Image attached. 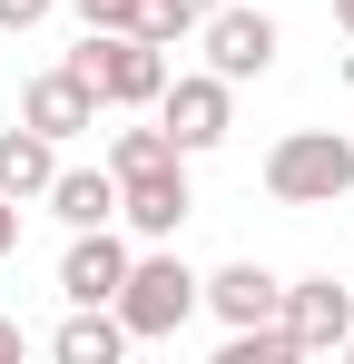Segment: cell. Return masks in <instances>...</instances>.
I'll list each match as a JSON object with an SVG mask.
<instances>
[{"label": "cell", "instance_id": "8", "mask_svg": "<svg viewBox=\"0 0 354 364\" xmlns=\"http://www.w3.org/2000/svg\"><path fill=\"white\" fill-rule=\"evenodd\" d=\"M99 109H109V99H99V89H89L69 60H59V69H40V79L20 89V119L40 128V138H79V128H99Z\"/></svg>", "mask_w": 354, "mask_h": 364}, {"label": "cell", "instance_id": "12", "mask_svg": "<svg viewBox=\"0 0 354 364\" xmlns=\"http://www.w3.org/2000/svg\"><path fill=\"white\" fill-rule=\"evenodd\" d=\"M59 178V138H40V128H0V197H50Z\"/></svg>", "mask_w": 354, "mask_h": 364}, {"label": "cell", "instance_id": "20", "mask_svg": "<svg viewBox=\"0 0 354 364\" xmlns=\"http://www.w3.org/2000/svg\"><path fill=\"white\" fill-rule=\"evenodd\" d=\"M335 30H345V40H354V0H335Z\"/></svg>", "mask_w": 354, "mask_h": 364}, {"label": "cell", "instance_id": "19", "mask_svg": "<svg viewBox=\"0 0 354 364\" xmlns=\"http://www.w3.org/2000/svg\"><path fill=\"white\" fill-rule=\"evenodd\" d=\"M20 345H30V335H20V315H0V364L20 355Z\"/></svg>", "mask_w": 354, "mask_h": 364}, {"label": "cell", "instance_id": "10", "mask_svg": "<svg viewBox=\"0 0 354 364\" xmlns=\"http://www.w3.org/2000/svg\"><path fill=\"white\" fill-rule=\"evenodd\" d=\"M207 315H217V325H276V315H286V276H266V266H256V256H236V266H217V276H207Z\"/></svg>", "mask_w": 354, "mask_h": 364}, {"label": "cell", "instance_id": "15", "mask_svg": "<svg viewBox=\"0 0 354 364\" xmlns=\"http://www.w3.org/2000/svg\"><path fill=\"white\" fill-rule=\"evenodd\" d=\"M286 355H295V335H286V315H276V325H236L217 364H286Z\"/></svg>", "mask_w": 354, "mask_h": 364}, {"label": "cell", "instance_id": "22", "mask_svg": "<svg viewBox=\"0 0 354 364\" xmlns=\"http://www.w3.org/2000/svg\"><path fill=\"white\" fill-rule=\"evenodd\" d=\"M345 286H354V276H345Z\"/></svg>", "mask_w": 354, "mask_h": 364}, {"label": "cell", "instance_id": "21", "mask_svg": "<svg viewBox=\"0 0 354 364\" xmlns=\"http://www.w3.org/2000/svg\"><path fill=\"white\" fill-rule=\"evenodd\" d=\"M345 355H354V335H345Z\"/></svg>", "mask_w": 354, "mask_h": 364}, {"label": "cell", "instance_id": "16", "mask_svg": "<svg viewBox=\"0 0 354 364\" xmlns=\"http://www.w3.org/2000/svg\"><path fill=\"white\" fill-rule=\"evenodd\" d=\"M89 30H138V0H69Z\"/></svg>", "mask_w": 354, "mask_h": 364}, {"label": "cell", "instance_id": "7", "mask_svg": "<svg viewBox=\"0 0 354 364\" xmlns=\"http://www.w3.org/2000/svg\"><path fill=\"white\" fill-rule=\"evenodd\" d=\"M118 286H128V237H109V227H69L59 296H69V305H118Z\"/></svg>", "mask_w": 354, "mask_h": 364}, {"label": "cell", "instance_id": "9", "mask_svg": "<svg viewBox=\"0 0 354 364\" xmlns=\"http://www.w3.org/2000/svg\"><path fill=\"white\" fill-rule=\"evenodd\" d=\"M187 158H168V168H138V178H118V217L138 227V237H177L187 227Z\"/></svg>", "mask_w": 354, "mask_h": 364}, {"label": "cell", "instance_id": "14", "mask_svg": "<svg viewBox=\"0 0 354 364\" xmlns=\"http://www.w3.org/2000/svg\"><path fill=\"white\" fill-rule=\"evenodd\" d=\"M168 158H177V138H168V128H118V138H109V168H118V178L168 168Z\"/></svg>", "mask_w": 354, "mask_h": 364}, {"label": "cell", "instance_id": "2", "mask_svg": "<svg viewBox=\"0 0 354 364\" xmlns=\"http://www.w3.org/2000/svg\"><path fill=\"white\" fill-rule=\"evenodd\" d=\"M345 187H354V138H335V128H295V138L266 148L276 207H345Z\"/></svg>", "mask_w": 354, "mask_h": 364}, {"label": "cell", "instance_id": "3", "mask_svg": "<svg viewBox=\"0 0 354 364\" xmlns=\"http://www.w3.org/2000/svg\"><path fill=\"white\" fill-rule=\"evenodd\" d=\"M69 69H79L109 109H158V89H168V50H158L148 30H89V40L69 50Z\"/></svg>", "mask_w": 354, "mask_h": 364}, {"label": "cell", "instance_id": "18", "mask_svg": "<svg viewBox=\"0 0 354 364\" xmlns=\"http://www.w3.org/2000/svg\"><path fill=\"white\" fill-rule=\"evenodd\" d=\"M20 246V197H0V256Z\"/></svg>", "mask_w": 354, "mask_h": 364}, {"label": "cell", "instance_id": "11", "mask_svg": "<svg viewBox=\"0 0 354 364\" xmlns=\"http://www.w3.org/2000/svg\"><path fill=\"white\" fill-rule=\"evenodd\" d=\"M40 207H50L59 227H109L118 217V168H59Z\"/></svg>", "mask_w": 354, "mask_h": 364}, {"label": "cell", "instance_id": "4", "mask_svg": "<svg viewBox=\"0 0 354 364\" xmlns=\"http://www.w3.org/2000/svg\"><path fill=\"white\" fill-rule=\"evenodd\" d=\"M158 128L177 138V158H207V148H227V128H236V79H217V69H197V79H168V89H158Z\"/></svg>", "mask_w": 354, "mask_h": 364}, {"label": "cell", "instance_id": "6", "mask_svg": "<svg viewBox=\"0 0 354 364\" xmlns=\"http://www.w3.org/2000/svg\"><path fill=\"white\" fill-rule=\"evenodd\" d=\"M286 335H295V355H345V335H354V286H335V276L286 286Z\"/></svg>", "mask_w": 354, "mask_h": 364}, {"label": "cell", "instance_id": "17", "mask_svg": "<svg viewBox=\"0 0 354 364\" xmlns=\"http://www.w3.org/2000/svg\"><path fill=\"white\" fill-rule=\"evenodd\" d=\"M50 10H59V0H0V30H40Z\"/></svg>", "mask_w": 354, "mask_h": 364}, {"label": "cell", "instance_id": "5", "mask_svg": "<svg viewBox=\"0 0 354 364\" xmlns=\"http://www.w3.org/2000/svg\"><path fill=\"white\" fill-rule=\"evenodd\" d=\"M197 40H207V69H217V79H266V69H276V20H266V10H227V0H217V10L197 20Z\"/></svg>", "mask_w": 354, "mask_h": 364}, {"label": "cell", "instance_id": "1", "mask_svg": "<svg viewBox=\"0 0 354 364\" xmlns=\"http://www.w3.org/2000/svg\"><path fill=\"white\" fill-rule=\"evenodd\" d=\"M197 305H207V276H187L168 246L128 256V286H118V325H128V345H168Z\"/></svg>", "mask_w": 354, "mask_h": 364}, {"label": "cell", "instance_id": "13", "mask_svg": "<svg viewBox=\"0 0 354 364\" xmlns=\"http://www.w3.org/2000/svg\"><path fill=\"white\" fill-rule=\"evenodd\" d=\"M50 355H59V364H118V355H128V325H118V305H79V315L50 335Z\"/></svg>", "mask_w": 354, "mask_h": 364}]
</instances>
